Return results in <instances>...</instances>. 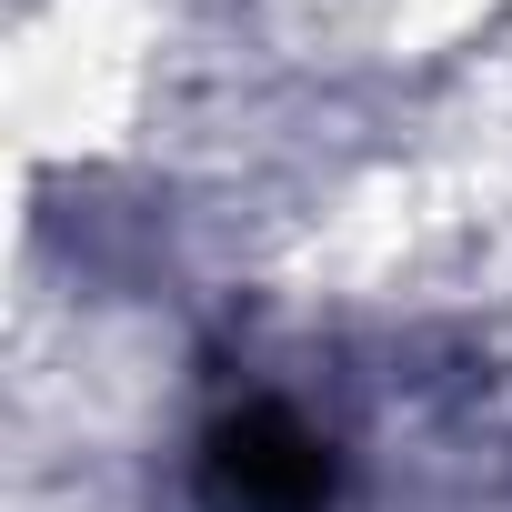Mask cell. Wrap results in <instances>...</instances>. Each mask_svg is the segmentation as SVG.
Masks as SVG:
<instances>
[{
  "mask_svg": "<svg viewBox=\"0 0 512 512\" xmlns=\"http://www.w3.org/2000/svg\"><path fill=\"white\" fill-rule=\"evenodd\" d=\"M191 502L201 512H332L342 502V452L282 392L231 402L191 452Z\"/></svg>",
  "mask_w": 512,
  "mask_h": 512,
  "instance_id": "6da1fadb",
  "label": "cell"
}]
</instances>
